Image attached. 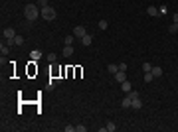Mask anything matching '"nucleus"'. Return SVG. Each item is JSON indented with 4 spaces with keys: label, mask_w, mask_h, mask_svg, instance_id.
Here are the masks:
<instances>
[{
    "label": "nucleus",
    "mask_w": 178,
    "mask_h": 132,
    "mask_svg": "<svg viewBox=\"0 0 178 132\" xmlns=\"http://www.w3.org/2000/svg\"><path fill=\"white\" fill-rule=\"evenodd\" d=\"M131 99H133L131 109H135V110L143 109V101H141V97H139V93H137V91H131Z\"/></svg>",
    "instance_id": "7ed1b4c3"
},
{
    "label": "nucleus",
    "mask_w": 178,
    "mask_h": 132,
    "mask_svg": "<svg viewBox=\"0 0 178 132\" xmlns=\"http://www.w3.org/2000/svg\"><path fill=\"white\" fill-rule=\"evenodd\" d=\"M152 75H155V79L160 77V75H162V67H155L152 65Z\"/></svg>",
    "instance_id": "2eb2a0df"
},
{
    "label": "nucleus",
    "mask_w": 178,
    "mask_h": 132,
    "mask_svg": "<svg viewBox=\"0 0 178 132\" xmlns=\"http://www.w3.org/2000/svg\"><path fill=\"white\" fill-rule=\"evenodd\" d=\"M56 59H57V55L54 53V51H52V53H48V61H50V63H56Z\"/></svg>",
    "instance_id": "412c9836"
},
{
    "label": "nucleus",
    "mask_w": 178,
    "mask_h": 132,
    "mask_svg": "<svg viewBox=\"0 0 178 132\" xmlns=\"http://www.w3.org/2000/svg\"><path fill=\"white\" fill-rule=\"evenodd\" d=\"M36 4H38L40 8H46V6H50V4H48V0H36Z\"/></svg>",
    "instance_id": "b1692460"
},
{
    "label": "nucleus",
    "mask_w": 178,
    "mask_h": 132,
    "mask_svg": "<svg viewBox=\"0 0 178 132\" xmlns=\"http://www.w3.org/2000/svg\"><path fill=\"white\" fill-rule=\"evenodd\" d=\"M143 71H145V73L152 71V63H143Z\"/></svg>",
    "instance_id": "5701e85b"
},
{
    "label": "nucleus",
    "mask_w": 178,
    "mask_h": 132,
    "mask_svg": "<svg viewBox=\"0 0 178 132\" xmlns=\"http://www.w3.org/2000/svg\"><path fill=\"white\" fill-rule=\"evenodd\" d=\"M107 71H109V73H113V75H115V73L119 71V63H109V65H107Z\"/></svg>",
    "instance_id": "f8f14e48"
},
{
    "label": "nucleus",
    "mask_w": 178,
    "mask_h": 132,
    "mask_svg": "<svg viewBox=\"0 0 178 132\" xmlns=\"http://www.w3.org/2000/svg\"><path fill=\"white\" fill-rule=\"evenodd\" d=\"M131 103H133L131 95H127V97H125V99L121 101V107H123V109H131Z\"/></svg>",
    "instance_id": "6e6552de"
},
{
    "label": "nucleus",
    "mask_w": 178,
    "mask_h": 132,
    "mask_svg": "<svg viewBox=\"0 0 178 132\" xmlns=\"http://www.w3.org/2000/svg\"><path fill=\"white\" fill-rule=\"evenodd\" d=\"M63 130H66V132H73V130H75V126H69V124H67V126H63Z\"/></svg>",
    "instance_id": "cd10ccee"
},
{
    "label": "nucleus",
    "mask_w": 178,
    "mask_h": 132,
    "mask_svg": "<svg viewBox=\"0 0 178 132\" xmlns=\"http://www.w3.org/2000/svg\"><path fill=\"white\" fill-rule=\"evenodd\" d=\"M79 42H81V45H85V47H87V45L93 44V36H91V34H85V36L79 40Z\"/></svg>",
    "instance_id": "423d86ee"
},
{
    "label": "nucleus",
    "mask_w": 178,
    "mask_h": 132,
    "mask_svg": "<svg viewBox=\"0 0 178 132\" xmlns=\"http://www.w3.org/2000/svg\"><path fill=\"white\" fill-rule=\"evenodd\" d=\"M85 34H87V30H85L83 26H75V28H73V36H75L77 40H81V38H83Z\"/></svg>",
    "instance_id": "20e7f679"
},
{
    "label": "nucleus",
    "mask_w": 178,
    "mask_h": 132,
    "mask_svg": "<svg viewBox=\"0 0 178 132\" xmlns=\"http://www.w3.org/2000/svg\"><path fill=\"white\" fill-rule=\"evenodd\" d=\"M146 12H148V16H152V18H158V16H160L156 6H148V8H146Z\"/></svg>",
    "instance_id": "9d476101"
},
{
    "label": "nucleus",
    "mask_w": 178,
    "mask_h": 132,
    "mask_svg": "<svg viewBox=\"0 0 178 132\" xmlns=\"http://www.w3.org/2000/svg\"><path fill=\"white\" fill-rule=\"evenodd\" d=\"M8 51H10V47H8V45L4 44V42H2V44H0V53H2V55H6Z\"/></svg>",
    "instance_id": "f3484780"
},
{
    "label": "nucleus",
    "mask_w": 178,
    "mask_h": 132,
    "mask_svg": "<svg viewBox=\"0 0 178 132\" xmlns=\"http://www.w3.org/2000/svg\"><path fill=\"white\" fill-rule=\"evenodd\" d=\"M42 18L48 20V22H52V20L57 18V14H56V10H54L52 6H46V8H42Z\"/></svg>",
    "instance_id": "f03ea898"
},
{
    "label": "nucleus",
    "mask_w": 178,
    "mask_h": 132,
    "mask_svg": "<svg viewBox=\"0 0 178 132\" xmlns=\"http://www.w3.org/2000/svg\"><path fill=\"white\" fill-rule=\"evenodd\" d=\"M168 34H178V24H170L168 26Z\"/></svg>",
    "instance_id": "a211bd4d"
},
{
    "label": "nucleus",
    "mask_w": 178,
    "mask_h": 132,
    "mask_svg": "<svg viewBox=\"0 0 178 132\" xmlns=\"http://www.w3.org/2000/svg\"><path fill=\"white\" fill-rule=\"evenodd\" d=\"M24 44V38L22 36H16V38H14V45H22Z\"/></svg>",
    "instance_id": "4be33fe9"
},
{
    "label": "nucleus",
    "mask_w": 178,
    "mask_h": 132,
    "mask_svg": "<svg viewBox=\"0 0 178 132\" xmlns=\"http://www.w3.org/2000/svg\"><path fill=\"white\" fill-rule=\"evenodd\" d=\"M172 24H178V14H174V16H172Z\"/></svg>",
    "instance_id": "c756f323"
},
{
    "label": "nucleus",
    "mask_w": 178,
    "mask_h": 132,
    "mask_svg": "<svg viewBox=\"0 0 178 132\" xmlns=\"http://www.w3.org/2000/svg\"><path fill=\"white\" fill-rule=\"evenodd\" d=\"M145 81H146V83L155 81V75H152V71H148V73H145Z\"/></svg>",
    "instance_id": "6ab92c4d"
},
{
    "label": "nucleus",
    "mask_w": 178,
    "mask_h": 132,
    "mask_svg": "<svg viewBox=\"0 0 178 132\" xmlns=\"http://www.w3.org/2000/svg\"><path fill=\"white\" fill-rule=\"evenodd\" d=\"M109 28V22L107 20H99V30H107Z\"/></svg>",
    "instance_id": "aec40b11"
},
{
    "label": "nucleus",
    "mask_w": 178,
    "mask_h": 132,
    "mask_svg": "<svg viewBox=\"0 0 178 132\" xmlns=\"http://www.w3.org/2000/svg\"><path fill=\"white\" fill-rule=\"evenodd\" d=\"M168 12V8L166 6H164V4H162V6H160V8H158V14H160V16H164V14H166Z\"/></svg>",
    "instance_id": "393cba45"
},
{
    "label": "nucleus",
    "mask_w": 178,
    "mask_h": 132,
    "mask_svg": "<svg viewBox=\"0 0 178 132\" xmlns=\"http://www.w3.org/2000/svg\"><path fill=\"white\" fill-rule=\"evenodd\" d=\"M115 81H117V83H125V81H127V73H125V71H117V73H115Z\"/></svg>",
    "instance_id": "0eeeda50"
},
{
    "label": "nucleus",
    "mask_w": 178,
    "mask_h": 132,
    "mask_svg": "<svg viewBox=\"0 0 178 132\" xmlns=\"http://www.w3.org/2000/svg\"><path fill=\"white\" fill-rule=\"evenodd\" d=\"M61 53L66 55V57H71V55H73V47H71V45H66V47L61 49Z\"/></svg>",
    "instance_id": "9b49d317"
},
{
    "label": "nucleus",
    "mask_w": 178,
    "mask_h": 132,
    "mask_svg": "<svg viewBox=\"0 0 178 132\" xmlns=\"http://www.w3.org/2000/svg\"><path fill=\"white\" fill-rule=\"evenodd\" d=\"M75 130H77V132H85V130H87V126H83V124H77V126H75Z\"/></svg>",
    "instance_id": "bb28decb"
},
{
    "label": "nucleus",
    "mask_w": 178,
    "mask_h": 132,
    "mask_svg": "<svg viewBox=\"0 0 178 132\" xmlns=\"http://www.w3.org/2000/svg\"><path fill=\"white\" fill-rule=\"evenodd\" d=\"M24 16H26L28 22H34L36 18L42 16V8H40L38 4H26V8H24Z\"/></svg>",
    "instance_id": "f257e3e1"
},
{
    "label": "nucleus",
    "mask_w": 178,
    "mask_h": 132,
    "mask_svg": "<svg viewBox=\"0 0 178 132\" xmlns=\"http://www.w3.org/2000/svg\"><path fill=\"white\" fill-rule=\"evenodd\" d=\"M121 89H123V93H131V83H129V81L121 83Z\"/></svg>",
    "instance_id": "dca6fc26"
},
{
    "label": "nucleus",
    "mask_w": 178,
    "mask_h": 132,
    "mask_svg": "<svg viewBox=\"0 0 178 132\" xmlns=\"http://www.w3.org/2000/svg\"><path fill=\"white\" fill-rule=\"evenodd\" d=\"M119 71H127V63H119Z\"/></svg>",
    "instance_id": "c85d7f7f"
},
{
    "label": "nucleus",
    "mask_w": 178,
    "mask_h": 132,
    "mask_svg": "<svg viewBox=\"0 0 178 132\" xmlns=\"http://www.w3.org/2000/svg\"><path fill=\"white\" fill-rule=\"evenodd\" d=\"M48 85H50V89H56L57 87V81H56V79H50V83H48Z\"/></svg>",
    "instance_id": "a878e982"
},
{
    "label": "nucleus",
    "mask_w": 178,
    "mask_h": 132,
    "mask_svg": "<svg viewBox=\"0 0 178 132\" xmlns=\"http://www.w3.org/2000/svg\"><path fill=\"white\" fill-rule=\"evenodd\" d=\"M117 130V126H115V122H107V124H105V132H115Z\"/></svg>",
    "instance_id": "4468645a"
},
{
    "label": "nucleus",
    "mask_w": 178,
    "mask_h": 132,
    "mask_svg": "<svg viewBox=\"0 0 178 132\" xmlns=\"http://www.w3.org/2000/svg\"><path fill=\"white\" fill-rule=\"evenodd\" d=\"M2 34H4V38H6V40H14V38L18 36L14 28H4V32H2Z\"/></svg>",
    "instance_id": "39448f33"
},
{
    "label": "nucleus",
    "mask_w": 178,
    "mask_h": 132,
    "mask_svg": "<svg viewBox=\"0 0 178 132\" xmlns=\"http://www.w3.org/2000/svg\"><path fill=\"white\" fill-rule=\"evenodd\" d=\"M30 59H32V61L42 59V51H40V49H34V51H30Z\"/></svg>",
    "instance_id": "1a4fd4ad"
},
{
    "label": "nucleus",
    "mask_w": 178,
    "mask_h": 132,
    "mask_svg": "<svg viewBox=\"0 0 178 132\" xmlns=\"http://www.w3.org/2000/svg\"><path fill=\"white\" fill-rule=\"evenodd\" d=\"M75 40H77V38H75L73 34H69V36H66V40H63V42H66V45H73Z\"/></svg>",
    "instance_id": "ddd939ff"
}]
</instances>
